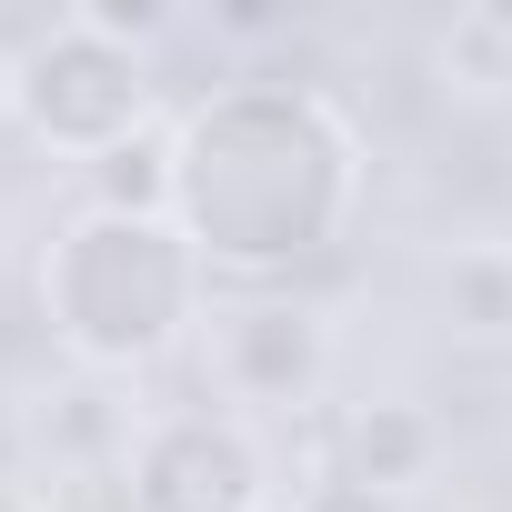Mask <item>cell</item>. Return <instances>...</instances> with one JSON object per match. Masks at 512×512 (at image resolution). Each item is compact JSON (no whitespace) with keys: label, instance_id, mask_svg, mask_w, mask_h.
<instances>
[{"label":"cell","instance_id":"obj_6","mask_svg":"<svg viewBox=\"0 0 512 512\" xmlns=\"http://www.w3.org/2000/svg\"><path fill=\"white\" fill-rule=\"evenodd\" d=\"M0 101H11V81H0Z\"/></svg>","mask_w":512,"mask_h":512},{"label":"cell","instance_id":"obj_4","mask_svg":"<svg viewBox=\"0 0 512 512\" xmlns=\"http://www.w3.org/2000/svg\"><path fill=\"white\" fill-rule=\"evenodd\" d=\"M432 452H442V432H432L412 402H372V412L352 422V482H372V492L422 482V472H432Z\"/></svg>","mask_w":512,"mask_h":512},{"label":"cell","instance_id":"obj_2","mask_svg":"<svg viewBox=\"0 0 512 512\" xmlns=\"http://www.w3.org/2000/svg\"><path fill=\"white\" fill-rule=\"evenodd\" d=\"M131 482L141 512H262V462L231 422H161Z\"/></svg>","mask_w":512,"mask_h":512},{"label":"cell","instance_id":"obj_3","mask_svg":"<svg viewBox=\"0 0 512 512\" xmlns=\"http://www.w3.org/2000/svg\"><path fill=\"white\" fill-rule=\"evenodd\" d=\"M211 352H221V382H231L241 402H302V392L322 382V332H312V312H221Z\"/></svg>","mask_w":512,"mask_h":512},{"label":"cell","instance_id":"obj_5","mask_svg":"<svg viewBox=\"0 0 512 512\" xmlns=\"http://www.w3.org/2000/svg\"><path fill=\"white\" fill-rule=\"evenodd\" d=\"M302 512H392V502H382L372 482H352V472H342V482H322V492H312Z\"/></svg>","mask_w":512,"mask_h":512},{"label":"cell","instance_id":"obj_1","mask_svg":"<svg viewBox=\"0 0 512 512\" xmlns=\"http://www.w3.org/2000/svg\"><path fill=\"white\" fill-rule=\"evenodd\" d=\"M11 91L51 141H91V151H121L141 121V61L111 51V31H91V21H61Z\"/></svg>","mask_w":512,"mask_h":512}]
</instances>
